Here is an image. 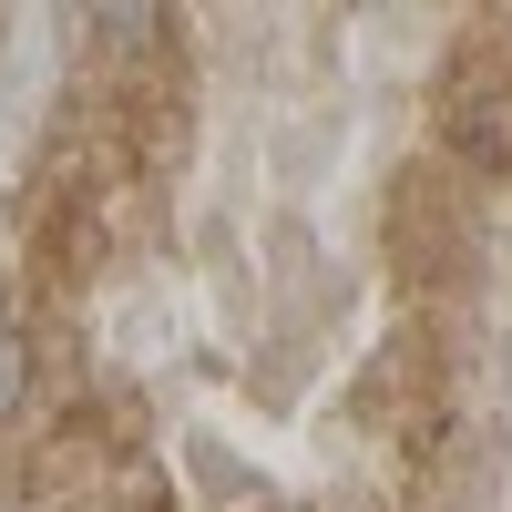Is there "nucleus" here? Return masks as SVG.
Here are the masks:
<instances>
[{
    "mask_svg": "<svg viewBox=\"0 0 512 512\" xmlns=\"http://www.w3.org/2000/svg\"><path fill=\"white\" fill-rule=\"evenodd\" d=\"M21 379H31V359H21V338H11V328H0V420H11V410H21Z\"/></svg>",
    "mask_w": 512,
    "mask_h": 512,
    "instance_id": "2",
    "label": "nucleus"
},
{
    "mask_svg": "<svg viewBox=\"0 0 512 512\" xmlns=\"http://www.w3.org/2000/svg\"><path fill=\"white\" fill-rule=\"evenodd\" d=\"M472 144H482L492 164H512V93H482V103H472Z\"/></svg>",
    "mask_w": 512,
    "mask_h": 512,
    "instance_id": "1",
    "label": "nucleus"
}]
</instances>
